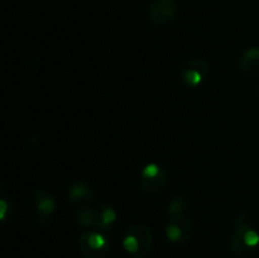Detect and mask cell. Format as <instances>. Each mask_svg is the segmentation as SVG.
<instances>
[{"instance_id":"cell-1","label":"cell","mask_w":259,"mask_h":258,"mask_svg":"<svg viewBox=\"0 0 259 258\" xmlns=\"http://www.w3.org/2000/svg\"><path fill=\"white\" fill-rule=\"evenodd\" d=\"M259 245V233L253 228L247 214H239L234 219V230L230 238V249L234 254L249 255Z\"/></svg>"},{"instance_id":"cell-2","label":"cell","mask_w":259,"mask_h":258,"mask_svg":"<svg viewBox=\"0 0 259 258\" xmlns=\"http://www.w3.org/2000/svg\"><path fill=\"white\" fill-rule=\"evenodd\" d=\"M78 249L83 258H105L110 250V242L101 230L88 229L78 238Z\"/></svg>"},{"instance_id":"cell-3","label":"cell","mask_w":259,"mask_h":258,"mask_svg":"<svg viewBox=\"0 0 259 258\" xmlns=\"http://www.w3.org/2000/svg\"><path fill=\"white\" fill-rule=\"evenodd\" d=\"M152 240L153 237L151 229L144 224H136L126 230L123 239V247L131 254L142 257L151 249Z\"/></svg>"},{"instance_id":"cell-4","label":"cell","mask_w":259,"mask_h":258,"mask_svg":"<svg viewBox=\"0 0 259 258\" xmlns=\"http://www.w3.org/2000/svg\"><path fill=\"white\" fill-rule=\"evenodd\" d=\"M139 184L147 194H158L166 187L167 175L159 164L149 163L142 169Z\"/></svg>"},{"instance_id":"cell-5","label":"cell","mask_w":259,"mask_h":258,"mask_svg":"<svg viewBox=\"0 0 259 258\" xmlns=\"http://www.w3.org/2000/svg\"><path fill=\"white\" fill-rule=\"evenodd\" d=\"M209 65L202 58H192L181 66L180 76L181 80L190 88H197L206 80L209 75Z\"/></svg>"},{"instance_id":"cell-6","label":"cell","mask_w":259,"mask_h":258,"mask_svg":"<svg viewBox=\"0 0 259 258\" xmlns=\"http://www.w3.org/2000/svg\"><path fill=\"white\" fill-rule=\"evenodd\" d=\"M194 228L185 215H172L166 224V235L174 243H186L191 239Z\"/></svg>"},{"instance_id":"cell-7","label":"cell","mask_w":259,"mask_h":258,"mask_svg":"<svg viewBox=\"0 0 259 258\" xmlns=\"http://www.w3.org/2000/svg\"><path fill=\"white\" fill-rule=\"evenodd\" d=\"M33 205L35 207L38 223L47 225L51 220V215L56 210V202L52 195L47 190H35L33 194Z\"/></svg>"},{"instance_id":"cell-8","label":"cell","mask_w":259,"mask_h":258,"mask_svg":"<svg viewBox=\"0 0 259 258\" xmlns=\"http://www.w3.org/2000/svg\"><path fill=\"white\" fill-rule=\"evenodd\" d=\"M177 13V3L175 0H153L149 5V18L154 24H167Z\"/></svg>"},{"instance_id":"cell-9","label":"cell","mask_w":259,"mask_h":258,"mask_svg":"<svg viewBox=\"0 0 259 258\" xmlns=\"http://www.w3.org/2000/svg\"><path fill=\"white\" fill-rule=\"evenodd\" d=\"M67 197L71 204L77 209L91 206L94 200V191L85 181H75L67 187Z\"/></svg>"},{"instance_id":"cell-10","label":"cell","mask_w":259,"mask_h":258,"mask_svg":"<svg viewBox=\"0 0 259 258\" xmlns=\"http://www.w3.org/2000/svg\"><path fill=\"white\" fill-rule=\"evenodd\" d=\"M116 223V212L109 205H99L95 207V228L104 233H109L113 230Z\"/></svg>"},{"instance_id":"cell-11","label":"cell","mask_w":259,"mask_h":258,"mask_svg":"<svg viewBox=\"0 0 259 258\" xmlns=\"http://www.w3.org/2000/svg\"><path fill=\"white\" fill-rule=\"evenodd\" d=\"M239 67L243 72L249 76L259 75V48H247L240 56Z\"/></svg>"},{"instance_id":"cell-12","label":"cell","mask_w":259,"mask_h":258,"mask_svg":"<svg viewBox=\"0 0 259 258\" xmlns=\"http://www.w3.org/2000/svg\"><path fill=\"white\" fill-rule=\"evenodd\" d=\"M191 207V201L185 195H177L169 200L167 205V212L169 215H185Z\"/></svg>"},{"instance_id":"cell-13","label":"cell","mask_w":259,"mask_h":258,"mask_svg":"<svg viewBox=\"0 0 259 258\" xmlns=\"http://www.w3.org/2000/svg\"><path fill=\"white\" fill-rule=\"evenodd\" d=\"M76 222H77L78 227L85 228V229L95 227V209H93L91 206L78 209L77 214H76Z\"/></svg>"},{"instance_id":"cell-14","label":"cell","mask_w":259,"mask_h":258,"mask_svg":"<svg viewBox=\"0 0 259 258\" xmlns=\"http://www.w3.org/2000/svg\"><path fill=\"white\" fill-rule=\"evenodd\" d=\"M0 218H2V222H7L8 217H10V214H12V205H10V202L8 201L7 199H4L3 197L2 199V202H0Z\"/></svg>"},{"instance_id":"cell-15","label":"cell","mask_w":259,"mask_h":258,"mask_svg":"<svg viewBox=\"0 0 259 258\" xmlns=\"http://www.w3.org/2000/svg\"><path fill=\"white\" fill-rule=\"evenodd\" d=\"M258 95H259V91H258Z\"/></svg>"}]
</instances>
